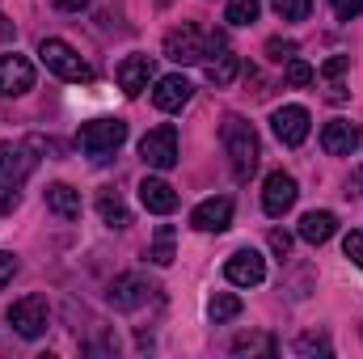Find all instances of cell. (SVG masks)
I'll use <instances>...</instances> for the list:
<instances>
[{
  "mask_svg": "<svg viewBox=\"0 0 363 359\" xmlns=\"http://www.w3.org/2000/svg\"><path fill=\"white\" fill-rule=\"evenodd\" d=\"M347 68H351V60H347V55H334V60H325V68H321V77H330V81H334V77H342Z\"/></svg>",
  "mask_w": 363,
  "mask_h": 359,
  "instance_id": "33",
  "label": "cell"
},
{
  "mask_svg": "<svg viewBox=\"0 0 363 359\" xmlns=\"http://www.w3.org/2000/svg\"><path fill=\"white\" fill-rule=\"evenodd\" d=\"M296 233H300V241H308V245H325V241L338 233V216H334V211H304Z\"/></svg>",
  "mask_w": 363,
  "mask_h": 359,
  "instance_id": "18",
  "label": "cell"
},
{
  "mask_svg": "<svg viewBox=\"0 0 363 359\" xmlns=\"http://www.w3.org/2000/svg\"><path fill=\"white\" fill-rule=\"evenodd\" d=\"M224 279L233 287H258L267 279V258L258 250H237L228 263H224Z\"/></svg>",
  "mask_w": 363,
  "mask_h": 359,
  "instance_id": "10",
  "label": "cell"
},
{
  "mask_svg": "<svg viewBox=\"0 0 363 359\" xmlns=\"http://www.w3.org/2000/svg\"><path fill=\"white\" fill-rule=\"evenodd\" d=\"M34 148L38 144H13V140L0 144V186H21L34 174V165H38Z\"/></svg>",
  "mask_w": 363,
  "mask_h": 359,
  "instance_id": "7",
  "label": "cell"
},
{
  "mask_svg": "<svg viewBox=\"0 0 363 359\" xmlns=\"http://www.w3.org/2000/svg\"><path fill=\"white\" fill-rule=\"evenodd\" d=\"M308 127H313V118H308L304 106H279L271 114V131L279 136V144H287V148H300L308 140Z\"/></svg>",
  "mask_w": 363,
  "mask_h": 359,
  "instance_id": "8",
  "label": "cell"
},
{
  "mask_svg": "<svg viewBox=\"0 0 363 359\" xmlns=\"http://www.w3.org/2000/svg\"><path fill=\"white\" fill-rule=\"evenodd\" d=\"M283 77H287V85H296V89H304V85H313V81H317L313 64H308V60H296V55L287 60V72H283Z\"/></svg>",
  "mask_w": 363,
  "mask_h": 359,
  "instance_id": "25",
  "label": "cell"
},
{
  "mask_svg": "<svg viewBox=\"0 0 363 359\" xmlns=\"http://www.w3.org/2000/svg\"><path fill=\"white\" fill-rule=\"evenodd\" d=\"M220 140H224V153H228V161H233V178L245 182L258 170V131H254L241 114H228Z\"/></svg>",
  "mask_w": 363,
  "mask_h": 359,
  "instance_id": "1",
  "label": "cell"
},
{
  "mask_svg": "<svg viewBox=\"0 0 363 359\" xmlns=\"http://www.w3.org/2000/svg\"><path fill=\"white\" fill-rule=\"evenodd\" d=\"M342 254H347L355 267H363V233H347V237H342Z\"/></svg>",
  "mask_w": 363,
  "mask_h": 359,
  "instance_id": "29",
  "label": "cell"
},
{
  "mask_svg": "<svg viewBox=\"0 0 363 359\" xmlns=\"http://www.w3.org/2000/svg\"><path fill=\"white\" fill-rule=\"evenodd\" d=\"M190 93H194V85H190L182 72H169V77H161V81H157V89H152V101H157V110L174 114V110H182V106L190 101Z\"/></svg>",
  "mask_w": 363,
  "mask_h": 359,
  "instance_id": "16",
  "label": "cell"
},
{
  "mask_svg": "<svg viewBox=\"0 0 363 359\" xmlns=\"http://www.w3.org/2000/svg\"><path fill=\"white\" fill-rule=\"evenodd\" d=\"M148 283L140 279V275H118L114 283H110V292H106V300L118 309V313H131V309H140L144 300H148Z\"/></svg>",
  "mask_w": 363,
  "mask_h": 359,
  "instance_id": "13",
  "label": "cell"
},
{
  "mask_svg": "<svg viewBox=\"0 0 363 359\" xmlns=\"http://www.w3.org/2000/svg\"><path fill=\"white\" fill-rule=\"evenodd\" d=\"M4 317H9V326H13V334H21V338H43V334H47V321H51L43 296H21V300H13Z\"/></svg>",
  "mask_w": 363,
  "mask_h": 359,
  "instance_id": "5",
  "label": "cell"
},
{
  "mask_svg": "<svg viewBox=\"0 0 363 359\" xmlns=\"http://www.w3.org/2000/svg\"><path fill=\"white\" fill-rule=\"evenodd\" d=\"M237 72H241V55H233L228 47H220V55H216V51L207 55V81H211L216 89L233 85V81H237Z\"/></svg>",
  "mask_w": 363,
  "mask_h": 359,
  "instance_id": "19",
  "label": "cell"
},
{
  "mask_svg": "<svg viewBox=\"0 0 363 359\" xmlns=\"http://www.w3.org/2000/svg\"><path fill=\"white\" fill-rule=\"evenodd\" d=\"M258 9H262V0H228L224 17H228V26H250V21H258Z\"/></svg>",
  "mask_w": 363,
  "mask_h": 359,
  "instance_id": "23",
  "label": "cell"
},
{
  "mask_svg": "<svg viewBox=\"0 0 363 359\" xmlns=\"http://www.w3.org/2000/svg\"><path fill=\"white\" fill-rule=\"evenodd\" d=\"M296 178L291 174H283V170H274V174H267V182H262V211L267 216H274V220H283L291 207H296Z\"/></svg>",
  "mask_w": 363,
  "mask_h": 359,
  "instance_id": "9",
  "label": "cell"
},
{
  "mask_svg": "<svg viewBox=\"0 0 363 359\" xmlns=\"http://www.w3.org/2000/svg\"><path fill=\"white\" fill-rule=\"evenodd\" d=\"M233 351H237V355H245V351H262V355H279V343H274V338H237V343H233Z\"/></svg>",
  "mask_w": 363,
  "mask_h": 359,
  "instance_id": "28",
  "label": "cell"
},
{
  "mask_svg": "<svg viewBox=\"0 0 363 359\" xmlns=\"http://www.w3.org/2000/svg\"><path fill=\"white\" fill-rule=\"evenodd\" d=\"M17 207V186H0V216H9Z\"/></svg>",
  "mask_w": 363,
  "mask_h": 359,
  "instance_id": "34",
  "label": "cell"
},
{
  "mask_svg": "<svg viewBox=\"0 0 363 359\" xmlns=\"http://www.w3.org/2000/svg\"><path fill=\"white\" fill-rule=\"evenodd\" d=\"M216 47H224V38H207L199 26H178L165 34V60L174 64H203Z\"/></svg>",
  "mask_w": 363,
  "mask_h": 359,
  "instance_id": "2",
  "label": "cell"
},
{
  "mask_svg": "<svg viewBox=\"0 0 363 359\" xmlns=\"http://www.w3.org/2000/svg\"><path fill=\"white\" fill-rule=\"evenodd\" d=\"M13 275H17V258H13L9 250H0V287H9Z\"/></svg>",
  "mask_w": 363,
  "mask_h": 359,
  "instance_id": "32",
  "label": "cell"
},
{
  "mask_svg": "<svg viewBox=\"0 0 363 359\" xmlns=\"http://www.w3.org/2000/svg\"><path fill=\"white\" fill-rule=\"evenodd\" d=\"M97 216H101V224H110V228H127V224H131L127 203H123L118 194H110V190L97 194Z\"/></svg>",
  "mask_w": 363,
  "mask_h": 359,
  "instance_id": "21",
  "label": "cell"
},
{
  "mask_svg": "<svg viewBox=\"0 0 363 359\" xmlns=\"http://www.w3.org/2000/svg\"><path fill=\"white\" fill-rule=\"evenodd\" d=\"M271 250H274V254H283V258H287V250H291V237L274 228V233H271Z\"/></svg>",
  "mask_w": 363,
  "mask_h": 359,
  "instance_id": "35",
  "label": "cell"
},
{
  "mask_svg": "<svg viewBox=\"0 0 363 359\" xmlns=\"http://www.w3.org/2000/svg\"><path fill=\"white\" fill-rule=\"evenodd\" d=\"M127 140V123L123 118H93L77 131V148L85 157H110L118 144Z\"/></svg>",
  "mask_w": 363,
  "mask_h": 359,
  "instance_id": "4",
  "label": "cell"
},
{
  "mask_svg": "<svg viewBox=\"0 0 363 359\" xmlns=\"http://www.w3.org/2000/svg\"><path fill=\"white\" fill-rule=\"evenodd\" d=\"M4 38H13V21H9V17L0 13V43H4Z\"/></svg>",
  "mask_w": 363,
  "mask_h": 359,
  "instance_id": "37",
  "label": "cell"
},
{
  "mask_svg": "<svg viewBox=\"0 0 363 359\" xmlns=\"http://www.w3.org/2000/svg\"><path fill=\"white\" fill-rule=\"evenodd\" d=\"M55 9H64V13H81V9H89L93 0H51Z\"/></svg>",
  "mask_w": 363,
  "mask_h": 359,
  "instance_id": "36",
  "label": "cell"
},
{
  "mask_svg": "<svg viewBox=\"0 0 363 359\" xmlns=\"http://www.w3.org/2000/svg\"><path fill=\"white\" fill-rule=\"evenodd\" d=\"M34 89V64L17 51L0 55V93L4 97H21V93Z\"/></svg>",
  "mask_w": 363,
  "mask_h": 359,
  "instance_id": "11",
  "label": "cell"
},
{
  "mask_svg": "<svg viewBox=\"0 0 363 359\" xmlns=\"http://www.w3.org/2000/svg\"><path fill=\"white\" fill-rule=\"evenodd\" d=\"M148 258H152L157 267H169V263L178 258V254H174V228H169V224H161V233H157V245L148 250Z\"/></svg>",
  "mask_w": 363,
  "mask_h": 359,
  "instance_id": "24",
  "label": "cell"
},
{
  "mask_svg": "<svg viewBox=\"0 0 363 359\" xmlns=\"http://www.w3.org/2000/svg\"><path fill=\"white\" fill-rule=\"evenodd\" d=\"M267 55L283 64V60H291V55H296V43H291V38H271V43H267Z\"/></svg>",
  "mask_w": 363,
  "mask_h": 359,
  "instance_id": "30",
  "label": "cell"
},
{
  "mask_svg": "<svg viewBox=\"0 0 363 359\" xmlns=\"http://www.w3.org/2000/svg\"><path fill=\"white\" fill-rule=\"evenodd\" d=\"M296 355H304V359L330 355V338H325V334H300V338H296Z\"/></svg>",
  "mask_w": 363,
  "mask_h": 359,
  "instance_id": "27",
  "label": "cell"
},
{
  "mask_svg": "<svg viewBox=\"0 0 363 359\" xmlns=\"http://www.w3.org/2000/svg\"><path fill=\"white\" fill-rule=\"evenodd\" d=\"M140 161L148 165V170H174L178 165V131L165 123V127H157V131H148L144 140H140Z\"/></svg>",
  "mask_w": 363,
  "mask_h": 359,
  "instance_id": "6",
  "label": "cell"
},
{
  "mask_svg": "<svg viewBox=\"0 0 363 359\" xmlns=\"http://www.w3.org/2000/svg\"><path fill=\"white\" fill-rule=\"evenodd\" d=\"M330 4H334V17L338 21H351V17L363 13V0H330Z\"/></svg>",
  "mask_w": 363,
  "mask_h": 359,
  "instance_id": "31",
  "label": "cell"
},
{
  "mask_svg": "<svg viewBox=\"0 0 363 359\" xmlns=\"http://www.w3.org/2000/svg\"><path fill=\"white\" fill-rule=\"evenodd\" d=\"M271 9L283 21H304L313 13V0H271Z\"/></svg>",
  "mask_w": 363,
  "mask_h": 359,
  "instance_id": "26",
  "label": "cell"
},
{
  "mask_svg": "<svg viewBox=\"0 0 363 359\" xmlns=\"http://www.w3.org/2000/svg\"><path fill=\"white\" fill-rule=\"evenodd\" d=\"M140 203H144L152 216H169V211L178 207V194H174V186L165 178H144L140 182Z\"/></svg>",
  "mask_w": 363,
  "mask_h": 359,
  "instance_id": "17",
  "label": "cell"
},
{
  "mask_svg": "<svg viewBox=\"0 0 363 359\" xmlns=\"http://www.w3.org/2000/svg\"><path fill=\"white\" fill-rule=\"evenodd\" d=\"M190 224L199 228V233H224L228 224H233V199H203L194 211H190Z\"/></svg>",
  "mask_w": 363,
  "mask_h": 359,
  "instance_id": "12",
  "label": "cell"
},
{
  "mask_svg": "<svg viewBox=\"0 0 363 359\" xmlns=\"http://www.w3.org/2000/svg\"><path fill=\"white\" fill-rule=\"evenodd\" d=\"M38 60H43L47 72H55L60 81H93V68L77 55V47H68L64 38H43V43H38Z\"/></svg>",
  "mask_w": 363,
  "mask_h": 359,
  "instance_id": "3",
  "label": "cell"
},
{
  "mask_svg": "<svg viewBox=\"0 0 363 359\" xmlns=\"http://www.w3.org/2000/svg\"><path fill=\"white\" fill-rule=\"evenodd\" d=\"M47 207L60 220H77L81 216V190H72L68 182H55V186H47Z\"/></svg>",
  "mask_w": 363,
  "mask_h": 359,
  "instance_id": "20",
  "label": "cell"
},
{
  "mask_svg": "<svg viewBox=\"0 0 363 359\" xmlns=\"http://www.w3.org/2000/svg\"><path fill=\"white\" fill-rule=\"evenodd\" d=\"M359 144H363L359 127L347 123V118H334V123H325V131H321V148H325L330 157H351Z\"/></svg>",
  "mask_w": 363,
  "mask_h": 359,
  "instance_id": "14",
  "label": "cell"
},
{
  "mask_svg": "<svg viewBox=\"0 0 363 359\" xmlns=\"http://www.w3.org/2000/svg\"><path fill=\"white\" fill-rule=\"evenodd\" d=\"M148 81H152V55H127L118 64V89L127 97H140L148 89Z\"/></svg>",
  "mask_w": 363,
  "mask_h": 359,
  "instance_id": "15",
  "label": "cell"
},
{
  "mask_svg": "<svg viewBox=\"0 0 363 359\" xmlns=\"http://www.w3.org/2000/svg\"><path fill=\"white\" fill-rule=\"evenodd\" d=\"M241 313V296H233V292H220V296H211V304H207V317L220 326V321H233Z\"/></svg>",
  "mask_w": 363,
  "mask_h": 359,
  "instance_id": "22",
  "label": "cell"
}]
</instances>
